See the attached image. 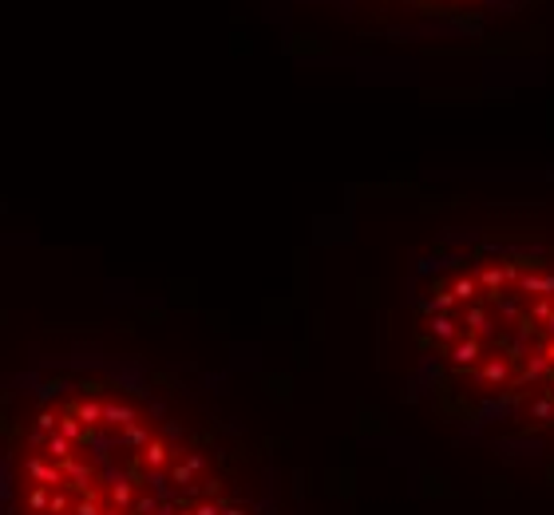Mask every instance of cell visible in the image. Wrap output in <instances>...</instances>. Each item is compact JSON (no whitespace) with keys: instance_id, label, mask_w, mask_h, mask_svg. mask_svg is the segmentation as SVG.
<instances>
[{"instance_id":"obj_1","label":"cell","mask_w":554,"mask_h":515,"mask_svg":"<svg viewBox=\"0 0 554 515\" xmlns=\"http://www.w3.org/2000/svg\"><path fill=\"white\" fill-rule=\"evenodd\" d=\"M0 515H285L266 460L151 388L47 392L0 452Z\"/></svg>"},{"instance_id":"obj_2","label":"cell","mask_w":554,"mask_h":515,"mask_svg":"<svg viewBox=\"0 0 554 515\" xmlns=\"http://www.w3.org/2000/svg\"><path fill=\"white\" fill-rule=\"evenodd\" d=\"M424 349L443 417L503 460L554 467V258H451L424 297Z\"/></svg>"}]
</instances>
